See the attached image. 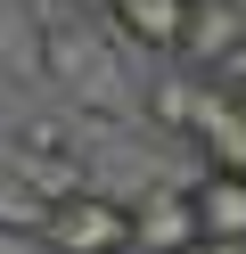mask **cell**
I'll return each mask as SVG.
<instances>
[{"instance_id": "obj_9", "label": "cell", "mask_w": 246, "mask_h": 254, "mask_svg": "<svg viewBox=\"0 0 246 254\" xmlns=\"http://www.w3.org/2000/svg\"><path fill=\"white\" fill-rule=\"evenodd\" d=\"M0 82H41V8L0 0Z\"/></svg>"}, {"instance_id": "obj_15", "label": "cell", "mask_w": 246, "mask_h": 254, "mask_svg": "<svg viewBox=\"0 0 246 254\" xmlns=\"http://www.w3.org/2000/svg\"><path fill=\"white\" fill-rule=\"evenodd\" d=\"M189 8H197V0H189Z\"/></svg>"}, {"instance_id": "obj_13", "label": "cell", "mask_w": 246, "mask_h": 254, "mask_svg": "<svg viewBox=\"0 0 246 254\" xmlns=\"http://www.w3.org/2000/svg\"><path fill=\"white\" fill-rule=\"evenodd\" d=\"M180 254H222V246H213V238H197V246H180Z\"/></svg>"}, {"instance_id": "obj_14", "label": "cell", "mask_w": 246, "mask_h": 254, "mask_svg": "<svg viewBox=\"0 0 246 254\" xmlns=\"http://www.w3.org/2000/svg\"><path fill=\"white\" fill-rule=\"evenodd\" d=\"M222 254H246V238H230V246H222Z\"/></svg>"}, {"instance_id": "obj_8", "label": "cell", "mask_w": 246, "mask_h": 254, "mask_svg": "<svg viewBox=\"0 0 246 254\" xmlns=\"http://www.w3.org/2000/svg\"><path fill=\"white\" fill-rule=\"evenodd\" d=\"M115 41H131V50H164L172 58L180 25H189V0H115Z\"/></svg>"}, {"instance_id": "obj_7", "label": "cell", "mask_w": 246, "mask_h": 254, "mask_svg": "<svg viewBox=\"0 0 246 254\" xmlns=\"http://www.w3.org/2000/svg\"><path fill=\"white\" fill-rule=\"evenodd\" d=\"M189 148L205 156L213 172H246V99L213 90V99H205V123H197V139H189Z\"/></svg>"}, {"instance_id": "obj_6", "label": "cell", "mask_w": 246, "mask_h": 254, "mask_svg": "<svg viewBox=\"0 0 246 254\" xmlns=\"http://www.w3.org/2000/svg\"><path fill=\"white\" fill-rule=\"evenodd\" d=\"M189 205H197V230L213 238V246H230V238H246V172H197L189 181Z\"/></svg>"}, {"instance_id": "obj_12", "label": "cell", "mask_w": 246, "mask_h": 254, "mask_svg": "<svg viewBox=\"0 0 246 254\" xmlns=\"http://www.w3.org/2000/svg\"><path fill=\"white\" fill-rule=\"evenodd\" d=\"M66 17H98V25H107V17H115V0H66Z\"/></svg>"}, {"instance_id": "obj_11", "label": "cell", "mask_w": 246, "mask_h": 254, "mask_svg": "<svg viewBox=\"0 0 246 254\" xmlns=\"http://www.w3.org/2000/svg\"><path fill=\"white\" fill-rule=\"evenodd\" d=\"M205 82H213V90H230V99H246V50H230L222 66L205 74Z\"/></svg>"}, {"instance_id": "obj_4", "label": "cell", "mask_w": 246, "mask_h": 254, "mask_svg": "<svg viewBox=\"0 0 246 254\" xmlns=\"http://www.w3.org/2000/svg\"><path fill=\"white\" fill-rule=\"evenodd\" d=\"M230 50H246V0H197L189 25H180V41H172V66L213 74Z\"/></svg>"}, {"instance_id": "obj_1", "label": "cell", "mask_w": 246, "mask_h": 254, "mask_svg": "<svg viewBox=\"0 0 246 254\" xmlns=\"http://www.w3.org/2000/svg\"><path fill=\"white\" fill-rule=\"evenodd\" d=\"M41 82H58V99L74 115L123 123L131 107V74H123V41L98 17H41Z\"/></svg>"}, {"instance_id": "obj_10", "label": "cell", "mask_w": 246, "mask_h": 254, "mask_svg": "<svg viewBox=\"0 0 246 254\" xmlns=\"http://www.w3.org/2000/svg\"><path fill=\"white\" fill-rule=\"evenodd\" d=\"M41 213H49V205L33 197V189L16 181L8 164H0V230H25V238H41Z\"/></svg>"}, {"instance_id": "obj_2", "label": "cell", "mask_w": 246, "mask_h": 254, "mask_svg": "<svg viewBox=\"0 0 246 254\" xmlns=\"http://www.w3.org/2000/svg\"><path fill=\"white\" fill-rule=\"evenodd\" d=\"M41 246L49 254H131V197L82 181L74 197H58L41 213Z\"/></svg>"}, {"instance_id": "obj_3", "label": "cell", "mask_w": 246, "mask_h": 254, "mask_svg": "<svg viewBox=\"0 0 246 254\" xmlns=\"http://www.w3.org/2000/svg\"><path fill=\"white\" fill-rule=\"evenodd\" d=\"M197 205H189V181H148L131 189V254H180L197 246Z\"/></svg>"}, {"instance_id": "obj_5", "label": "cell", "mask_w": 246, "mask_h": 254, "mask_svg": "<svg viewBox=\"0 0 246 254\" xmlns=\"http://www.w3.org/2000/svg\"><path fill=\"white\" fill-rule=\"evenodd\" d=\"M205 99H213V82H205V74H189V66L148 74V82H140V115H148V131H164V139H197Z\"/></svg>"}]
</instances>
